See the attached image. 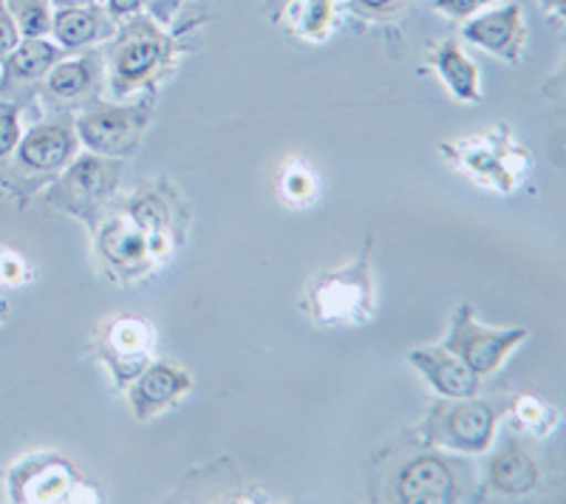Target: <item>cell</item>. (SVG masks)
<instances>
[{
    "label": "cell",
    "instance_id": "3",
    "mask_svg": "<svg viewBox=\"0 0 566 504\" xmlns=\"http://www.w3.org/2000/svg\"><path fill=\"white\" fill-rule=\"evenodd\" d=\"M181 49V32H165L150 14L139 12L116 23L114 38L103 49L105 80L114 97H130L136 91L156 94L161 80L176 69Z\"/></svg>",
    "mask_w": 566,
    "mask_h": 504
},
{
    "label": "cell",
    "instance_id": "5",
    "mask_svg": "<svg viewBox=\"0 0 566 504\" xmlns=\"http://www.w3.org/2000/svg\"><path fill=\"white\" fill-rule=\"evenodd\" d=\"M303 306L321 326L337 324H366L374 309V281H371V252L363 255L352 266L335 272H323L312 279Z\"/></svg>",
    "mask_w": 566,
    "mask_h": 504
},
{
    "label": "cell",
    "instance_id": "11",
    "mask_svg": "<svg viewBox=\"0 0 566 504\" xmlns=\"http://www.w3.org/2000/svg\"><path fill=\"white\" fill-rule=\"evenodd\" d=\"M527 329H484V326L476 324L473 309L468 304H462L453 312L451 332H448V340H444L442 349L457 355L459 360L468 363L470 369L482 377L493 375L495 369H502L510 351L518 343L527 340Z\"/></svg>",
    "mask_w": 566,
    "mask_h": 504
},
{
    "label": "cell",
    "instance_id": "16",
    "mask_svg": "<svg viewBox=\"0 0 566 504\" xmlns=\"http://www.w3.org/2000/svg\"><path fill=\"white\" fill-rule=\"evenodd\" d=\"M128 388L136 420H150L168 406H174L179 397H185L193 388V380L181 369L170 366V363L150 360L148 369L142 371Z\"/></svg>",
    "mask_w": 566,
    "mask_h": 504
},
{
    "label": "cell",
    "instance_id": "9",
    "mask_svg": "<svg viewBox=\"0 0 566 504\" xmlns=\"http://www.w3.org/2000/svg\"><path fill=\"white\" fill-rule=\"evenodd\" d=\"M154 97L134 105H114L105 99H91L80 108L74 119L77 139H83L91 154L111 156V159H128L139 150L142 134L150 125Z\"/></svg>",
    "mask_w": 566,
    "mask_h": 504
},
{
    "label": "cell",
    "instance_id": "6",
    "mask_svg": "<svg viewBox=\"0 0 566 504\" xmlns=\"http://www.w3.org/2000/svg\"><path fill=\"white\" fill-rule=\"evenodd\" d=\"M442 154L464 176L499 193L518 188V181L530 168V154L513 143L507 128H493L476 136H464L459 143H444Z\"/></svg>",
    "mask_w": 566,
    "mask_h": 504
},
{
    "label": "cell",
    "instance_id": "27",
    "mask_svg": "<svg viewBox=\"0 0 566 504\" xmlns=\"http://www.w3.org/2000/svg\"><path fill=\"white\" fill-rule=\"evenodd\" d=\"M490 3H493V0H431V7L437 9L439 14H444L448 20H453V23H464V20L479 14L484 7H490Z\"/></svg>",
    "mask_w": 566,
    "mask_h": 504
},
{
    "label": "cell",
    "instance_id": "13",
    "mask_svg": "<svg viewBox=\"0 0 566 504\" xmlns=\"http://www.w3.org/2000/svg\"><path fill=\"white\" fill-rule=\"evenodd\" d=\"M69 57L63 45L49 43L45 38L20 40L18 49L0 63V99L18 103L27 108L32 97H38L40 83L52 72L57 60Z\"/></svg>",
    "mask_w": 566,
    "mask_h": 504
},
{
    "label": "cell",
    "instance_id": "14",
    "mask_svg": "<svg viewBox=\"0 0 566 504\" xmlns=\"http://www.w3.org/2000/svg\"><path fill=\"white\" fill-rule=\"evenodd\" d=\"M12 502H74L88 496L83 479L57 456H32L20 462L9 476Z\"/></svg>",
    "mask_w": 566,
    "mask_h": 504
},
{
    "label": "cell",
    "instance_id": "29",
    "mask_svg": "<svg viewBox=\"0 0 566 504\" xmlns=\"http://www.w3.org/2000/svg\"><path fill=\"white\" fill-rule=\"evenodd\" d=\"M154 0H105V12L111 14V20L114 23H123V20L134 18V14H139L142 9L150 7Z\"/></svg>",
    "mask_w": 566,
    "mask_h": 504
},
{
    "label": "cell",
    "instance_id": "25",
    "mask_svg": "<svg viewBox=\"0 0 566 504\" xmlns=\"http://www.w3.org/2000/svg\"><path fill=\"white\" fill-rule=\"evenodd\" d=\"M20 111L23 105L0 99V162H7L20 143Z\"/></svg>",
    "mask_w": 566,
    "mask_h": 504
},
{
    "label": "cell",
    "instance_id": "31",
    "mask_svg": "<svg viewBox=\"0 0 566 504\" xmlns=\"http://www.w3.org/2000/svg\"><path fill=\"white\" fill-rule=\"evenodd\" d=\"M541 9L555 20L566 18V0H541Z\"/></svg>",
    "mask_w": 566,
    "mask_h": 504
},
{
    "label": "cell",
    "instance_id": "18",
    "mask_svg": "<svg viewBox=\"0 0 566 504\" xmlns=\"http://www.w3.org/2000/svg\"><path fill=\"white\" fill-rule=\"evenodd\" d=\"M116 23L105 7L99 3H88V7H65L52 14V34L57 38V45H63L65 52H83L88 45L105 43L114 38Z\"/></svg>",
    "mask_w": 566,
    "mask_h": 504
},
{
    "label": "cell",
    "instance_id": "26",
    "mask_svg": "<svg viewBox=\"0 0 566 504\" xmlns=\"http://www.w3.org/2000/svg\"><path fill=\"white\" fill-rule=\"evenodd\" d=\"M411 0H352V12L360 20H374V23H388L406 12Z\"/></svg>",
    "mask_w": 566,
    "mask_h": 504
},
{
    "label": "cell",
    "instance_id": "22",
    "mask_svg": "<svg viewBox=\"0 0 566 504\" xmlns=\"http://www.w3.org/2000/svg\"><path fill=\"white\" fill-rule=\"evenodd\" d=\"M510 414H513L515 428L535 433V437H547L558 426V411L549 402L538 400L535 395H522L510 402Z\"/></svg>",
    "mask_w": 566,
    "mask_h": 504
},
{
    "label": "cell",
    "instance_id": "30",
    "mask_svg": "<svg viewBox=\"0 0 566 504\" xmlns=\"http://www.w3.org/2000/svg\"><path fill=\"white\" fill-rule=\"evenodd\" d=\"M3 259V279L12 281V284H20V281L27 279L23 275V261L14 259V255H0Z\"/></svg>",
    "mask_w": 566,
    "mask_h": 504
},
{
    "label": "cell",
    "instance_id": "19",
    "mask_svg": "<svg viewBox=\"0 0 566 504\" xmlns=\"http://www.w3.org/2000/svg\"><path fill=\"white\" fill-rule=\"evenodd\" d=\"M408 360L422 371L424 380L431 382L442 397H453V400L476 397L482 388L476 371L448 349H417L408 355Z\"/></svg>",
    "mask_w": 566,
    "mask_h": 504
},
{
    "label": "cell",
    "instance_id": "24",
    "mask_svg": "<svg viewBox=\"0 0 566 504\" xmlns=\"http://www.w3.org/2000/svg\"><path fill=\"white\" fill-rule=\"evenodd\" d=\"M281 190L290 201L303 204V201H310L312 196H315V176H312V170L303 162H292L290 168H286V174L281 176Z\"/></svg>",
    "mask_w": 566,
    "mask_h": 504
},
{
    "label": "cell",
    "instance_id": "8",
    "mask_svg": "<svg viewBox=\"0 0 566 504\" xmlns=\"http://www.w3.org/2000/svg\"><path fill=\"white\" fill-rule=\"evenodd\" d=\"M119 179H123V159L99 154L80 156L77 162L71 168L65 165L63 174L52 181V188L45 190V201L94 227V221L114 199Z\"/></svg>",
    "mask_w": 566,
    "mask_h": 504
},
{
    "label": "cell",
    "instance_id": "20",
    "mask_svg": "<svg viewBox=\"0 0 566 504\" xmlns=\"http://www.w3.org/2000/svg\"><path fill=\"white\" fill-rule=\"evenodd\" d=\"M428 63L442 77V83L451 88L453 97L462 99V103H479L482 99V91H479V69L462 52L459 38H444L439 43H431V49H428Z\"/></svg>",
    "mask_w": 566,
    "mask_h": 504
},
{
    "label": "cell",
    "instance_id": "10",
    "mask_svg": "<svg viewBox=\"0 0 566 504\" xmlns=\"http://www.w3.org/2000/svg\"><path fill=\"white\" fill-rule=\"evenodd\" d=\"M154 326L139 315H111L94 326L91 351L114 377L116 388H128L154 357Z\"/></svg>",
    "mask_w": 566,
    "mask_h": 504
},
{
    "label": "cell",
    "instance_id": "23",
    "mask_svg": "<svg viewBox=\"0 0 566 504\" xmlns=\"http://www.w3.org/2000/svg\"><path fill=\"white\" fill-rule=\"evenodd\" d=\"M18 23L20 38H45L52 32V3L49 0H3Z\"/></svg>",
    "mask_w": 566,
    "mask_h": 504
},
{
    "label": "cell",
    "instance_id": "7",
    "mask_svg": "<svg viewBox=\"0 0 566 504\" xmlns=\"http://www.w3.org/2000/svg\"><path fill=\"white\" fill-rule=\"evenodd\" d=\"M502 408L473 397H448L431 408V414L417 428V440L453 453H488L495 440Z\"/></svg>",
    "mask_w": 566,
    "mask_h": 504
},
{
    "label": "cell",
    "instance_id": "21",
    "mask_svg": "<svg viewBox=\"0 0 566 504\" xmlns=\"http://www.w3.org/2000/svg\"><path fill=\"white\" fill-rule=\"evenodd\" d=\"M337 7L335 0H290L286 7V23L292 34L310 43H321L335 29Z\"/></svg>",
    "mask_w": 566,
    "mask_h": 504
},
{
    "label": "cell",
    "instance_id": "12",
    "mask_svg": "<svg viewBox=\"0 0 566 504\" xmlns=\"http://www.w3.org/2000/svg\"><path fill=\"white\" fill-rule=\"evenodd\" d=\"M105 85V60L103 52H85L80 57L57 60L52 72L40 83L38 97L52 114L57 111L83 108L85 103L97 99Z\"/></svg>",
    "mask_w": 566,
    "mask_h": 504
},
{
    "label": "cell",
    "instance_id": "2",
    "mask_svg": "<svg viewBox=\"0 0 566 504\" xmlns=\"http://www.w3.org/2000/svg\"><path fill=\"white\" fill-rule=\"evenodd\" d=\"M377 496L380 502L408 504L464 502L473 496V468L413 437L408 448L386 453Z\"/></svg>",
    "mask_w": 566,
    "mask_h": 504
},
{
    "label": "cell",
    "instance_id": "15",
    "mask_svg": "<svg viewBox=\"0 0 566 504\" xmlns=\"http://www.w3.org/2000/svg\"><path fill=\"white\" fill-rule=\"evenodd\" d=\"M462 40L479 45L504 63L518 65L524 57V45H527V20H524L522 3L473 14L462 23Z\"/></svg>",
    "mask_w": 566,
    "mask_h": 504
},
{
    "label": "cell",
    "instance_id": "33",
    "mask_svg": "<svg viewBox=\"0 0 566 504\" xmlns=\"http://www.w3.org/2000/svg\"><path fill=\"white\" fill-rule=\"evenodd\" d=\"M7 312H9L7 301H0V324H3V321H7Z\"/></svg>",
    "mask_w": 566,
    "mask_h": 504
},
{
    "label": "cell",
    "instance_id": "32",
    "mask_svg": "<svg viewBox=\"0 0 566 504\" xmlns=\"http://www.w3.org/2000/svg\"><path fill=\"white\" fill-rule=\"evenodd\" d=\"M49 3H54L57 9H65V7H88V3H97V0H49Z\"/></svg>",
    "mask_w": 566,
    "mask_h": 504
},
{
    "label": "cell",
    "instance_id": "1",
    "mask_svg": "<svg viewBox=\"0 0 566 504\" xmlns=\"http://www.w3.org/2000/svg\"><path fill=\"white\" fill-rule=\"evenodd\" d=\"M185 201L170 181H148L139 193L111 201L91 227L99 270L119 284L145 279L185 244Z\"/></svg>",
    "mask_w": 566,
    "mask_h": 504
},
{
    "label": "cell",
    "instance_id": "28",
    "mask_svg": "<svg viewBox=\"0 0 566 504\" xmlns=\"http://www.w3.org/2000/svg\"><path fill=\"white\" fill-rule=\"evenodd\" d=\"M18 43H20L18 23H14V18L9 14L7 3L0 0V63H3L14 49H18Z\"/></svg>",
    "mask_w": 566,
    "mask_h": 504
},
{
    "label": "cell",
    "instance_id": "17",
    "mask_svg": "<svg viewBox=\"0 0 566 504\" xmlns=\"http://www.w3.org/2000/svg\"><path fill=\"white\" fill-rule=\"evenodd\" d=\"M541 476L544 473H541V465L535 462L533 453L522 442H515L513 437H507L502 451L490 460L488 487L504 498H518L533 493L541 485Z\"/></svg>",
    "mask_w": 566,
    "mask_h": 504
},
{
    "label": "cell",
    "instance_id": "4",
    "mask_svg": "<svg viewBox=\"0 0 566 504\" xmlns=\"http://www.w3.org/2000/svg\"><path fill=\"white\" fill-rule=\"evenodd\" d=\"M77 128L71 111H57L43 123L32 125L27 136H20L18 148L7 162H0V188L27 208V201L43 185L57 179L65 165L77 154Z\"/></svg>",
    "mask_w": 566,
    "mask_h": 504
}]
</instances>
